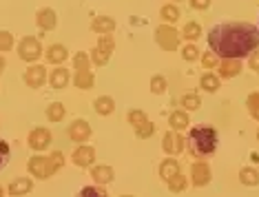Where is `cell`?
Instances as JSON below:
<instances>
[{"label": "cell", "mask_w": 259, "mask_h": 197, "mask_svg": "<svg viewBox=\"0 0 259 197\" xmlns=\"http://www.w3.org/2000/svg\"><path fill=\"white\" fill-rule=\"evenodd\" d=\"M93 73H91V69H87V71H75V77H73V85L78 87V89H91L93 87Z\"/></svg>", "instance_id": "obj_23"}, {"label": "cell", "mask_w": 259, "mask_h": 197, "mask_svg": "<svg viewBox=\"0 0 259 197\" xmlns=\"http://www.w3.org/2000/svg\"><path fill=\"white\" fill-rule=\"evenodd\" d=\"M3 71H5V58L0 56V73H3Z\"/></svg>", "instance_id": "obj_43"}, {"label": "cell", "mask_w": 259, "mask_h": 197, "mask_svg": "<svg viewBox=\"0 0 259 197\" xmlns=\"http://www.w3.org/2000/svg\"><path fill=\"white\" fill-rule=\"evenodd\" d=\"M91 135L93 133H91V127L87 120H75V122H71V127H69V137H71L75 144H84Z\"/></svg>", "instance_id": "obj_8"}, {"label": "cell", "mask_w": 259, "mask_h": 197, "mask_svg": "<svg viewBox=\"0 0 259 197\" xmlns=\"http://www.w3.org/2000/svg\"><path fill=\"white\" fill-rule=\"evenodd\" d=\"M151 91L153 93H164L166 91V77L164 75H153L151 77Z\"/></svg>", "instance_id": "obj_33"}, {"label": "cell", "mask_w": 259, "mask_h": 197, "mask_svg": "<svg viewBox=\"0 0 259 197\" xmlns=\"http://www.w3.org/2000/svg\"><path fill=\"white\" fill-rule=\"evenodd\" d=\"M162 148H164V153L178 155V153H182V148H184V137H182L178 131H168V133L162 137Z\"/></svg>", "instance_id": "obj_9"}, {"label": "cell", "mask_w": 259, "mask_h": 197, "mask_svg": "<svg viewBox=\"0 0 259 197\" xmlns=\"http://www.w3.org/2000/svg\"><path fill=\"white\" fill-rule=\"evenodd\" d=\"M93 160H96V148L84 146V144L75 148V153H73V164L75 166H91Z\"/></svg>", "instance_id": "obj_12"}, {"label": "cell", "mask_w": 259, "mask_h": 197, "mask_svg": "<svg viewBox=\"0 0 259 197\" xmlns=\"http://www.w3.org/2000/svg\"><path fill=\"white\" fill-rule=\"evenodd\" d=\"M93 109H96V113H100V115H111V113L115 111V102L109 95H100L96 102H93Z\"/></svg>", "instance_id": "obj_18"}, {"label": "cell", "mask_w": 259, "mask_h": 197, "mask_svg": "<svg viewBox=\"0 0 259 197\" xmlns=\"http://www.w3.org/2000/svg\"><path fill=\"white\" fill-rule=\"evenodd\" d=\"M168 184V188H170V193H182V190H184L186 188V177L184 175H182V173H178V175H175V177H170V180L166 182Z\"/></svg>", "instance_id": "obj_29"}, {"label": "cell", "mask_w": 259, "mask_h": 197, "mask_svg": "<svg viewBox=\"0 0 259 197\" xmlns=\"http://www.w3.org/2000/svg\"><path fill=\"white\" fill-rule=\"evenodd\" d=\"M14 47V35L9 31H0V51H9Z\"/></svg>", "instance_id": "obj_37"}, {"label": "cell", "mask_w": 259, "mask_h": 197, "mask_svg": "<svg viewBox=\"0 0 259 197\" xmlns=\"http://www.w3.org/2000/svg\"><path fill=\"white\" fill-rule=\"evenodd\" d=\"M182 58H184V60H188V62L197 60V58H199V49H197L195 45H186L184 49H182Z\"/></svg>", "instance_id": "obj_36"}, {"label": "cell", "mask_w": 259, "mask_h": 197, "mask_svg": "<svg viewBox=\"0 0 259 197\" xmlns=\"http://www.w3.org/2000/svg\"><path fill=\"white\" fill-rule=\"evenodd\" d=\"M246 106H248V113L250 117H255V120H259V93H250L248 100H246Z\"/></svg>", "instance_id": "obj_31"}, {"label": "cell", "mask_w": 259, "mask_h": 197, "mask_svg": "<svg viewBox=\"0 0 259 197\" xmlns=\"http://www.w3.org/2000/svg\"><path fill=\"white\" fill-rule=\"evenodd\" d=\"M239 182L244 184V186H257V184H259V171L250 169V166L241 169L239 171Z\"/></svg>", "instance_id": "obj_24"}, {"label": "cell", "mask_w": 259, "mask_h": 197, "mask_svg": "<svg viewBox=\"0 0 259 197\" xmlns=\"http://www.w3.org/2000/svg\"><path fill=\"white\" fill-rule=\"evenodd\" d=\"M202 64H204L206 69H213V67L220 64V58H217L213 51H208V53H204V56H202Z\"/></svg>", "instance_id": "obj_40"}, {"label": "cell", "mask_w": 259, "mask_h": 197, "mask_svg": "<svg viewBox=\"0 0 259 197\" xmlns=\"http://www.w3.org/2000/svg\"><path fill=\"white\" fill-rule=\"evenodd\" d=\"M199 104H202V100H199L197 93H184V98H182V106L186 111H195L199 109Z\"/></svg>", "instance_id": "obj_28"}, {"label": "cell", "mask_w": 259, "mask_h": 197, "mask_svg": "<svg viewBox=\"0 0 259 197\" xmlns=\"http://www.w3.org/2000/svg\"><path fill=\"white\" fill-rule=\"evenodd\" d=\"M113 47H115L113 45V38H111V35H102V38H100V43H98V47L91 53L93 64H98V67L107 64L109 58H111V53H113Z\"/></svg>", "instance_id": "obj_6"}, {"label": "cell", "mask_w": 259, "mask_h": 197, "mask_svg": "<svg viewBox=\"0 0 259 197\" xmlns=\"http://www.w3.org/2000/svg\"><path fill=\"white\" fill-rule=\"evenodd\" d=\"M168 124H170V129L173 131H184L188 127V115H186V111H173L168 115Z\"/></svg>", "instance_id": "obj_22"}, {"label": "cell", "mask_w": 259, "mask_h": 197, "mask_svg": "<svg viewBox=\"0 0 259 197\" xmlns=\"http://www.w3.org/2000/svg\"><path fill=\"white\" fill-rule=\"evenodd\" d=\"M191 173H193V184H195L197 188H202L210 182V166L206 162H195Z\"/></svg>", "instance_id": "obj_11"}, {"label": "cell", "mask_w": 259, "mask_h": 197, "mask_svg": "<svg viewBox=\"0 0 259 197\" xmlns=\"http://www.w3.org/2000/svg\"><path fill=\"white\" fill-rule=\"evenodd\" d=\"M91 177H93V182H96V184H109V182H113L115 173H113L111 166L100 164V166H93V169H91Z\"/></svg>", "instance_id": "obj_15"}, {"label": "cell", "mask_w": 259, "mask_h": 197, "mask_svg": "<svg viewBox=\"0 0 259 197\" xmlns=\"http://www.w3.org/2000/svg\"><path fill=\"white\" fill-rule=\"evenodd\" d=\"M3 195H5V188H3V186H0V197H3Z\"/></svg>", "instance_id": "obj_44"}, {"label": "cell", "mask_w": 259, "mask_h": 197, "mask_svg": "<svg viewBox=\"0 0 259 197\" xmlns=\"http://www.w3.org/2000/svg\"><path fill=\"white\" fill-rule=\"evenodd\" d=\"M257 137H259V131H257Z\"/></svg>", "instance_id": "obj_46"}, {"label": "cell", "mask_w": 259, "mask_h": 197, "mask_svg": "<svg viewBox=\"0 0 259 197\" xmlns=\"http://www.w3.org/2000/svg\"><path fill=\"white\" fill-rule=\"evenodd\" d=\"M40 53H42V45L38 43V38H33V35H25V38L20 40L18 45V56L20 60L25 62H36L40 58Z\"/></svg>", "instance_id": "obj_5"}, {"label": "cell", "mask_w": 259, "mask_h": 197, "mask_svg": "<svg viewBox=\"0 0 259 197\" xmlns=\"http://www.w3.org/2000/svg\"><path fill=\"white\" fill-rule=\"evenodd\" d=\"M186 144H188V151L193 155H197V157L210 155L217 148V131L213 127H204V124L193 127L191 133H188Z\"/></svg>", "instance_id": "obj_2"}, {"label": "cell", "mask_w": 259, "mask_h": 197, "mask_svg": "<svg viewBox=\"0 0 259 197\" xmlns=\"http://www.w3.org/2000/svg\"><path fill=\"white\" fill-rule=\"evenodd\" d=\"M27 169H29V173H31L33 177H38V180H47V177H51L58 171L54 166V162H51L49 155H47V157H42V155H33V157L29 160Z\"/></svg>", "instance_id": "obj_4"}, {"label": "cell", "mask_w": 259, "mask_h": 197, "mask_svg": "<svg viewBox=\"0 0 259 197\" xmlns=\"http://www.w3.org/2000/svg\"><path fill=\"white\" fill-rule=\"evenodd\" d=\"M31 188H33V182L29 177H18V180H14L7 186V193L14 197H20V195H27Z\"/></svg>", "instance_id": "obj_14"}, {"label": "cell", "mask_w": 259, "mask_h": 197, "mask_svg": "<svg viewBox=\"0 0 259 197\" xmlns=\"http://www.w3.org/2000/svg\"><path fill=\"white\" fill-rule=\"evenodd\" d=\"M91 29L93 31H98V33H102V35H109L115 29V20L113 18H109V16H98V18H93Z\"/></svg>", "instance_id": "obj_16"}, {"label": "cell", "mask_w": 259, "mask_h": 197, "mask_svg": "<svg viewBox=\"0 0 259 197\" xmlns=\"http://www.w3.org/2000/svg\"><path fill=\"white\" fill-rule=\"evenodd\" d=\"M73 64H75V71H87V69H89V56H87V53H82V51H78L73 56Z\"/></svg>", "instance_id": "obj_34"}, {"label": "cell", "mask_w": 259, "mask_h": 197, "mask_svg": "<svg viewBox=\"0 0 259 197\" xmlns=\"http://www.w3.org/2000/svg\"><path fill=\"white\" fill-rule=\"evenodd\" d=\"M64 104H60V102H51L49 106H47V117H49L51 122H60L62 117H64Z\"/></svg>", "instance_id": "obj_27"}, {"label": "cell", "mask_w": 259, "mask_h": 197, "mask_svg": "<svg viewBox=\"0 0 259 197\" xmlns=\"http://www.w3.org/2000/svg\"><path fill=\"white\" fill-rule=\"evenodd\" d=\"M78 197H107V193H104L102 188H93V186H84L78 193Z\"/></svg>", "instance_id": "obj_38"}, {"label": "cell", "mask_w": 259, "mask_h": 197, "mask_svg": "<svg viewBox=\"0 0 259 197\" xmlns=\"http://www.w3.org/2000/svg\"><path fill=\"white\" fill-rule=\"evenodd\" d=\"M9 153H11L9 144H7V142H5V140H3V137H0V169H3V166L9 162Z\"/></svg>", "instance_id": "obj_39"}, {"label": "cell", "mask_w": 259, "mask_h": 197, "mask_svg": "<svg viewBox=\"0 0 259 197\" xmlns=\"http://www.w3.org/2000/svg\"><path fill=\"white\" fill-rule=\"evenodd\" d=\"M208 5H210V0H191V7H193V9H197V11L208 9Z\"/></svg>", "instance_id": "obj_42"}, {"label": "cell", "mask_w": 259, "mask_h": 197, "mask_svg": "<svg viewBox=\"0 0 259 197\" xmlns=\"http://www.w3.org/2000/svg\"><path fill=\"white\" fill-rule=\"evenodd\" d=\"M217 67H220L222 77H235V75H239V71H241L239 60H224V62L217 64Z\"/></svg>", "instance_id": "obj_21"}, {"label": "cell", "mask_w": 259, "mask_h": 197, "mask_svg": "<svg viewBox=\"0 0 259 197\" xmlns=\"http://www.w3.org/2000/svg\"><path fill=\"white\" fill-rule=\"evenodd\" d=\"M51 144V131L49 129H42V127H36L29 133V146L33 148V151H45V148H49Z\"/></svg>", "instance_id": "obj_7"}, {"label": "cell", "mask_w": 259, "mask_h": 197, "mask_svg": "<svg viewBox=\"0 0 259 197\" xmlns=\"http://www.w3.org/2000/svg\"><path fill=\"white\" fill-rule=\"evenodd\" d=\"M126 117H128V122H131L135 129H138L140 124H144L146 120H149V117H146V113H144V111H140V109H133V111H128V115H126Z\"/></svg>", "instance_id": "obj_32"}, {"label": "cell", "mask_w": 259, "mask_h": 197, "mask_svg": "<svg viewBox=\"0 0 259 197\" xmlns=\"http://www.w3.org/2000/svg\"><path fill=\"white\" fill-rule=\"evenodd\" d=\"M155 43L160 45L164 51H175L180 47L178 29H173L170 25H166V22H162V25L155 29Z\"/></svg>", "instance_id": "obj_3"}, {"label": "cell", "mask_w": 259, "mask_h": 197, "mask_svg": "<svg viewBox=\"0 0 259 197\" xmlns=\"http://www.w3.org/2000/svg\"><path fill=\"white\" fill-rule=\"evenodd\" d=\"M199 85H202L204 91H208V93H215L217 89H220V77L213 75V73H204L202 77H199Z\"/></svg>", "instance_id": "obj_25"}, {"label": "cell", "mask_w": 259, "mask_h": 197, "mask_svg": "<svg viewBox=\"0 0 259 197\" xmlns=\"http://www.w3.org/2000/svg\"><path fill=\"white\" fill-rule=\"evenodd\" d=\"M182 33H184L186 40H197L199 35H202V27H199L197 22H186V25H184V31H182Z\"/></svg>", "instance_id": "obj_30"}, {"label": "cell", "mask_w": 259, "mask_h": 197, "mask_svg": "<svg viewBox=\"0 0 259 197\" xmlns=\"http://www.w3.org/2000/svg\"><path fill=\"white\" fill-rule=\"evenodd\" d=\"M49 82H51V87H54V89H64L69 85V71L64 67L54 69V71H51V75H49Z\"/></svg>", "instance_id": "obj_19"}, {"label": "cell", "mask_w": 259, "mask_h": 197, "mask_svg": "<svg viewBox=\"0 0 259 197\" xmlns=\"http://www.w3.org/2000/svg\"><path fill=\"white\" fill-rule=\"evenodd\" d=\"M257 31H259V25H257Z\"/></svg>", "instance_id": "obj_47"}, {"label": "cell", "mask_w": 259, "mask_h": 197, "mask_svg": "<svg viewBox=\"0 0 259 197\" xmlns=\"http://www.w3.org/2000/svg\"><path fill=\"white\" fill-rule=\"evenodd\" d=\"M122 197H131V195H122Z\"/></svg>", "instance_id": "obj_45"}, {"label": "cell", "mask_w": 259, "mask_h": 197, "mask_svg": "<svg viewBox=\"0 0 259 197\" xmlns=\"http://www.w3.org/2000/svg\"><path fill=\"white\" fill-rule=\"evenodd\" d=\"M153 131H155V124L146 120L144 124H140V127L135 129V133H138V137H142V140H146V137H151V135H153Z\"/></svg>", "instance_id": "obj_35"}, {"label": "cell", "mask_w": 259, "mask_h": 197, "mask_svg": "<svg viewBox=\"0 0 259 197\" xmlns=\"http://www.w3.org/2000/svg\"><path fill=\"white\" fill-rule=\"evenodd\" d=\"M180 173V164H178V160H173V157H168V160H164V162L160 164V177L162 180H170V177H175Z\"/></svg>", "instance_id": "obj_20"}, {"label": "cell", "mask_w": 259, "mask_h": 197, "mask_svg": "<svg viewBox=\"0 0 259 197\" xmlns=\"http://www.w3.org/2000/svg\"><path fill=\"white\" fill-rule=\"evenodd\" d=\"M45 80H47V69L42 67V64H31V67L25 71V82H27V85L31 87V89L42 87Z\"/></svg>", "instance_id": "obj_10"}, {"label": "cell", "mask_w": 259, "mask_h": 197, "mask_svg": "<svg viewBox=\"0 0 259 197\" xmlns=\"http://www.w3.org/2000/svg\"><path fill=\"white\" fill-rule=\"evenodd\" d=\"M208 47L217 58L239 60L259 47V31L250 22H220L208 31Z\"/></svg>", "instance_id": "obj_1"}, {"label": "cell", "mask_w": 259, "mask_h": 197, "mask_svg": "<svg viewBox=\"0 0 259 197\" xmlns=\"http://www.w3.org/2000/svg\"><path fill=\"white\" fill-rule=\"evenodd\" d=\"M67 56H69V51H67V47H62V45H51L49 51H47V60L51 64H62L67 60Z\"/></svg>", "instance_id": "obj_17"}, {"label": "cell", "mask_w": 259, "mask_h": 197, "mask_svg": "<svg viewBox=\"0 0 259 197\" xmlns=\"http://www.w3.org/2000/svg\"><path fill=\"white\" fill-rule=\"evenodd\" d=\"M248 67L252 71H259V49H255L250 53V58H248Z\"/></svg>", "instance_id": "obj_41"}, {"label": "cell", "mask_w": 259, "mask_h": 197, "mask_svg": "<svg viewBox=\"0 0 259 197\" xmlns=\"http://www.w3.org/2000/svg\"><path fill=\"white\" fill-rule=\"evenodd\" d=\"M160 16L166 25H173L175 20H180V9L175 7V5H164V7L160 9Z\"/></svg>", "instance_id": "obj_26"}, {"label": "cell", "mask_w": 259, "mask_h": 197, "mask_svg": "<svg viewBox=\"0 0 259 197\" xmlns=\"http://www.w3.org/2000/svg\"><path fill=\"white\" fill-rule=\"evenodd\" d=\"M36 22H38V27H40V29H45V31H51V29H56V22H58L56 11H54V9H49V7L40 9L38 14H36Z\"/></svg>", "instance_id": "obj_13"}]
</instances>
